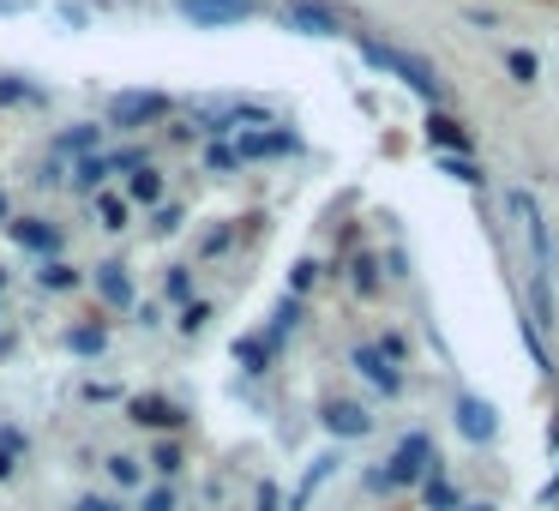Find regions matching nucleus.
<instances>
[{
  "label": "nucleus",
  "instance_id": "1",
  "mask_svg": "<svg viewBox=\"0 0 559 511\" xmlns=\"http://www.w3.org/2000/svg\"><path fill=\"white\" fill-rule=\"evenodd\" d=\"M361 61L367 66H379V73H391V79H404L416 97H428L433 108L445 103V79L433 73L428 61H416V54H404V49H385V42H361Z\"/></svg>",
  "mask_w": 559,
  "mask_h": 511
},
{
  "label": "nucleus",
  "instance_id": "2",
  "mask_svg": "<svg viewBox=\"0 0 559 511\" xmlns=\"http://www.w3.org/2000/svg\"><path fill=\"white\" fill-rule=\"evenodd\" d=\"M428 475H440V451H433V433H404L397 451H391V470H379L385 487H421Z\"/></svg>",
  "mask_w": 559,
  "mask_h": 511
},
{
  "label": "nucleus",
  "instance_id": "3",
  "mask_svg": "<svg viewBox=\"0 0 559 511\" xmlns=\"http://www.w3.org/2000/svg\"><path fill=\"white\" fill-rule=\"evenodd\" d=\"M163 115H169V97L163 91H120L115 103H109V127H120V132H139Z\"/></svg>",
  "mask_w": 559,
  "mask_h": 511
},
{
  "label": "nucleus",
  "instance_id": "4",
  "mask_svg": "<svg viewBox=\"0 0 559 511\" xmlns=\"http://www.w3.org/2000/svg\"><path fill=\"white\" fill-rule=\"evenodd\" d=\"M283 25L301 30V37H343L338 7H326V0H289V7H283Z\"/></svg>",
  "mask_w": 559,
  "mask_h": 511
},
{
  "label": "nucleus",
  "instance_id": "5",
  "mask_svg": "<svg viewBox=\"0 0 559 511\" xmlns=\"http://www.w3.org/2000/svg\"><path fill=\"white\" fill-rule=\"evenodd\" d=\"M127 421L175 433V427H187V409H181V404H169V397H127Z\"/></svg>",
  "mask_w": 559,
  "mask_h": 511
},
{
  "label": "nucleus",
  "instance_id": "6",
  "mask_svg": "<svg viewBox=\"0 0 559 511\" xmlns=\"http://www.w3.org/2000/svg\"><path fill=\"white\" fill-rule=\"evenodd\" d=\"M295 151V132H241L234 139V163H265V157H289Z\"/></svg>",
  "mask_w": 559,
  "mask_h": 511
},
{
  "label": "nucleus",
  "instance_id": "7",
  "mask_svg": "<svg viewBox=\"0 0 559 511\" xmlns=\"http://www.w3.org/2000/svg\"><path fill=\"white\" fill-rule=\"evenodd\" d=\"M7 229H13V241L25 253H42V259H54V253H61V229L42 223V217H13Z\"/></svg>",
  "mask_w": 559,
  "mask_h": 511
},
{
  "label": "nucleus",
  "instance_id": "8",
  "mask_svg": "<svg viewBox=\"0 0 559 511\" xmlns=\"http://www.w3.org/2000/svg\"><path fill=\"white\" fill-rule=\"evenodd\" d=\"M350 361H355V368H361V380H373V385H379V392H385V397H397V392H404V373L391 368V361H385V355L373 349V343H361V349H355Z\"/></svg>",
  "mask_w": 559,
  "mask_h": 511
},
{
  "label": "nucleus",
  "instance_id": "9",
  "mask_svg": "<svg viewBox=\"0 0 559 511\" xmlns=\"http://www.w3.org/2000/svg\"><path fill=\"white\" fill-rule=\"evenodd\" d=\"M181 13L193 25H234V18L253 13V0H181Z\"/></svg>",
  "mask_w": 559,
  "mask_h": 511
},
{
  "label": "nucleus",
  "instance_id": "10",
  "mask_svg": "<svg viewBox=\"0 0 559 511\" xmlns=\"http://www.w3.org/2000/svg\"><path fill=\"white\" fill-rule=\"evenodd\" d=\"M326 427L338 433V439H367V433H373V416H367L361 404H326Z\"/></svg>",
  "mask_w": 559,
  "mask_h": 511
},
{
  "label": "nucleus",
  "instance_id": "11",
  "mask_svg": "<svg viewBox=\"0 0 559 511\" xmlns=\"http://www.w3.org/2000/svg\"><path fill=\"white\" fill-rule=\"evenodd\" d=\"M457 427H463V439H494V409L482 404V397H457Z\"/></svg>",
  "mask_w": 559,
  "mask_h": 511
},
{
  "label": "nucleus",
  "instance_id": "12",
  "mask_svg": "<svg viewBox=\"0 0 559 511\" xmlns=\"http://www.w3.org/2000/svg\"><path fill=\"white\" fill-rule=\"evenodd\" d=\"M428 139L440 144V151H452V157H469V132H463V120H452L445 108H433V115H428Z\"/></svg>",
  "mask_w": 559,
  "mask_h": 511
},
{
  "label": "nucleus",
  "instance_id": "13",
  "mask_svg": "<svg viewBox=\"0 0 559 511\" xmlns=\"http://www.w3.org/2000/svg\"><path fill=\"white\" fill-rule=\"evenodd\" d=\"M530 314H535L530 325L542 331V337L559 325V314H554V283H547V271H530Z\"/></svg>",
  "mask_w": 559,
  "mask_h": 511
},
{
  "label": "nucleus",
  "instance_id": "14",
  "mask_svg": "<svg viewBox=\"0 0 559 511\" xmlns=\"http://www.w3.org/2000/svg\"><path fill=\"white\" fill-rule=\"evenodd\" d=\"M97 295H103L109 307H132V283L120 265H97Z\"/></svg>",
  "mask_w": 559,
  "mask_h": 511
},
{
  "label": "nucleus",
  "instance_id": "15",
  "mask_svg": "<svg viewBox=\"0 0 559 511\" xmlns=\"http://www.w3.org/2000/svg\"><path fill=\"white\" fill-rule=\"evenodd\" d=\"M127 199H132V205H163V175H156V169H132L127 175Z\"/></svg>",
  "mask_w": 559,
  "mask_h": 511
},
{
  "label": "nucleus",
  "instance_id": "16",
  "mask_svg": "<svg viewBox=\"0 0 559 511\" xmlns=\"http://www.w3.org/2000/svg\"><path fill=\"white\" fill-rule=\"evenodd\" d=\"M97 144H103V127H73V132H61V157H97Z\"/></svg>",
  "mask_w": 559,
  "mask_h": 511
},
{
  "label": "nucleus",
  "instance_id": "17",
  "mask_svg": "<svg viewBox=\"0 0 559 511\" xmlns=\"http://www.w3.org/2000/svg\"><path fill=\"white\" fill-rule=\"evenodd\" d=\"M433 169H440V175H452V181H463V187H482V181H487V175H482V163L452 157V151H440V157H433Z\"/></svg>",
  "mask_w": 559,
  "mask_h": 511
},
{
  "label": "nucleus",
  "instance_id": "18",
  "mask_svg": "<svg viewBox=\"0 0 559 511\" xmlns=\"http://www.w3.org/2000/svg\"><path fill=\"white\" fill-rule=\"evenodd\" d=\"M103 175H109V157H103V151H97V157H78L73 187H78V193H103Z\"/></svg>",
  "mask_w": 559,
  "mask_h": 511
},
{
  "label": "nucleus",
  "instance_id": "19",
  "mask_svg": "<svg viewBox=\"0 0 559 511\" xmlns=\"http://www.w3.org/2000/svg\"><path fill=\"white\" fill-rule=\"evenodd\" d=\"M66 349H73V355H103L109 331L103 325H73V331H66Z\"/></svg>",
  "mask_w": 559,
  "mask_h": 511
},
{
  "label": "nucleus",
  "instance_id": "20",
  "mask_svg": "<svg viewBox=\"0 0 559 511\" xmlns=\"http://www.w3.org/2000/svg\"><path fill=\"white\" fill-rule=\"evenodd\" d=\"M234 361H241L247 373H265V368H271V343H265V337H241V343H234Z\"/></svg>",
  "mask_w": 559,
  "mask_h": 511
},
{
  "label": "nucleus",
  "instance_id": "21",
  "mask_svg": "<svg viewBox=\"0 0 559 511\" xmlns=\"http://www.w3.org/2000/svg\"><path fill=\"white\" fill-rule=\"evenodd\" d=\"M421 499H428V511H457V506H463L445 475H428V482H421Z\"/></svg>",
  "mask_w": 559,
  "mask_h": 511
},
{
  "label": "nucleus",
  "instance_id": "22",
  "mask_svg": "<svg viewBox=\"0 0 559 511\" xmlns=\"http://www.w3.org/2000/svg\"><path fill=\"white\" fill-rule=\"evenodd\" d=\"M331 463H338V458H319L307 475H301V487H295V499H289V511H301V506H307V499H313V487H319V482L331 475Z\"/></svg>",
  "mask_w": 559,
  "mask_h": 511
},
{
  "label": "nucleus",
  "instance_id": "23",
  "mask_svg": "<svg viewBox=\"0 0 559 511\" xmlns=\"http://www.w3.org/2000/svg\"><path fill=\"white\" fill-rule=\"evenodd\" d=\"M42 289H73L78 283V271H73V265H66V259H42Z\"/></svg>",
  "mask_w": 559,
  "mask_h": 511
},
{
  "label": "nucleus",
  "instance_id": "24",
  "mask_svg": "<svg viewBox=\"0 0 559 511\" xmlns=\"http://www.w3.org/2000/svg\"><path fill=\"white\" fill-rule=\"evenodd\" d=\"M109 475H115L120 487H139V482H144L139 458H127V451H115V458H109Z\"/></svg>",
  "mask_w": 559,
  "mask_h": 511
},
{
  "label": "nucleus",
  "instance_id": "25",
  "mask_svg": "<svg viewBox=\"0 0 559 511\" xmlns=\"http://www.w3.org/2000/svg\"><path fill=\"white\" fill-rule=\"evenodd\" d=\"M523 343H530V361L547 373V380H554V355H547V337H542L535 325H523Z\"/></svg>",
  "mask_w": 559,
  "mask_h": 511
},
{
  "label": "nucleus",
  "instance_id": "26",
  "mask_svg": "<svg viewBox=\"0 0 559 511\" xmlns=\"http://www.w3.org/2000/svg\"><path fill=\"white\" fill-rule=\"evenodd\" d=\"M97 217H103V229H127V205L115 193H97Z\"/></svg>",
  "mask_w": 559,
  "mask_h": 511
},
{
  "label": "nucleus",
  "instance_id": "27",
  "mask_svg": "<svg viewBox=\"0 0 559 511\" xmlns=\"http://www.w3.org/2000/svg\"><path fill=\"white\" fill-rule=\"evenodd\" d=\"M506 66H511V79H518V85H535V73H542L530 49H511V54H506Z\"/></svg>",
  "mask_w": 559,
  "mask_h": 511
},
{
  "label": "nucleus",
  "instance_id": "28",
  "mask_svg": "<svg viewBox=\"0 0 559 511\" xmlns=\"http://www.w3.org/2000/svg\"><path fill=\"white\" fill-rule=\"evenodd\" d=\"M373 349H379V355H385L391 368H404V361H409V343H404V337H397V331H385V337H379V343H373Z\"/></svg>",
  "mask_w": 559,
  "mask_h": 511
},
{
  "label": "nucleus",
  "instance_id": "29",
  "mask_svg": "<svg viewBox=\"0 0 559 511\" xmlns=\"http://www.w3.org/2000/svg\"><path fill=\"white\" fill-rule=\"evenodd\" d=\"M205 319H211V307H205V302H187V307H181V319H175V325H181L187 337H193V331H205Z\"/></svg>",
  "mask_w": 559,
  "mask_h": 511
},
{
  "label": "nucleus",
  "instance_id": "30",
  "mask_svg": "<svg viewBox=\"0 0 559 511\" xmlns=\"http://www.w3.org/2000/svg\"><path fill=\"white\" fill-rule=\"evenodd\" d=\"M0 103H37V91L18 85V79H0Z\"/></svg>",
  "mask_w": 559,
  "mask_h": 511
},
{
  "label": "nucleus",
  "instance_id": "31",
  "mask_svg": "<svg viewBox=\"0 0 559 511\" xmlns=\"http://www.w3.org/2000/svg\"><path fill=\"white\" fill-rule=\"evenodd\" d=\"M205 163H211L217 175H229V169H234V144H211V151H205Z\"/></svg>",
  "mask_w": 559,
  "mask_h": 511
},
{
  "label": "nucleus",
  "instance_id": "32",
  "mask_svg": "<svg viewBox=\"0 0 559 511\" xmlns=\"http://www.w3.org/2000/svg\"><path fill=\"white\" fill-rule=\"evenodd\" d=\"M0 458H25V433L18 427H0Z\"/></svg>",
  "mask_w": 559,
  "mask_h": 511
},
{
  "label": "nucleus",
  "instance_id": "33",
  "mask_svg": "<svg viewBox=\"0 0 559 511\" xmlns=\"http://www.w3.org/2000/svg\"><path fill=\"white\" fill-rule=\"evenodd\" d=\"M181 229V205H163L156 210V235H175Z\"/></svg>",
  "mask_w": 559,
  "mask_h": 511
},
{
  "label": "nucleus",
  "instance_id": "34",
  "mask_svg": "<svg viewBox=\"0 0 559 511\" xmlns=\"http://www.w3.org/2000/svg\"><path fill=\"white\" fill-rule=\"evenodd\" d=\"M169 295H175V302H193V277H187V271H169Z\"/></svg>",
  "mask_w": 559,
  "mask_h": 511
},
{
  "label": "nucleus",
  "instance_id": "35",
  "mask_svg": "<svg viewBox=\"0 0 559 511\" xmlns=\"http://www.w3.org/2000/svg\"><path fill=\"white\" fill-rule=\"evenodd\" d=\"M156 470H163V475H175V470H181V451H175V446H156Z\"/></svg>",
  "mask_w": 559,
  "mask_h": 511
},
{
  "label": "nucleus",
  "instance_id": "36",
  "mask_svg": "<svg viewBox=\"0 0 559 511\" xmlns=\"http://www.w3.org/2000/svg\"><path fill=\"white\" fill-rule=\"evenodd\" d=\"M144 511H175V494L169 487H151V494H144Z\"/></svg>",
  "mask_w": 559,
  "mask_h": 511
},
{
  "label": "nucleus",
  "instance_id": "37",
  "mask_svg": "<svg viewBox=\"0 0 559 511\" xmlns=\"http://www.w3.org/2000/svg\"><path fill=\"white\" fill-rule=\"evenodd\" d=\"M78 511H120V499H109V494H91V499H78Z\"/></svg>",
  "mask_w": 559,
  "mask_h": 511
},
{
  "label": "nucleus",
  "instance_id": "38",
  "mask_svg": "<svg viewBox=\"0 0 559 511\" xmlns=\"http://www.w3.org/2000/svg\"><path fill=\"white\" fill-rule=\"evenodd\" d=\"M313 277H319V265L301 259V265H295V295H301V289H313Z\"/></svg>",
  "mask_w": 559,
  "mask_h": 511
},
{
  "label": "nucleus",
  "instance_id": "39",
  "mask_svg": "<svg viewBox=\"0 0 559 511\" xmlns=\"http://www.w3.org/2000/svg\"><path fill=\"white\" fill-rule=\"evenodd\" d=\"M535 499H542V506H559V475H554V482H547V487H542V494H535Z\"/></svg>",
  "mask_w": 559,
  "mask_h": 511
},
{
  "label": "nucleus",
  "instance_id": "40",
  "mask_svg": "<svg viewBox=\"0 0 559 511\" xmlns=\"http://www.w3.org/2000/svg\"><path fill=\"white\" fill-rule=\"evenodd\" d=\"M259 511H277V487H271V482L259 487Z\"/></svg>",
  "mask_w": 559,
  "mask_h": 511
},
{
  "label": "nucleus",
  "instance_id": "41",
  "mask_svg": "<svg viewBox=\"0 0 559 511\" xmlns=\"http://www.w3.org/2000/svg\"><path fill=\"white\" fill-rule=\"evenodd\" d=\"M18 475V458H0V482H13Z\"/></svg>",
  "mask_w": 559,
  "mask_h": 511
},
{
  "label": "nucleus",
  "instance_id": "42",
  "mask_svg": "<svg viewBox=\"0 0 559 511\" xmlns=\"http://www.w3.org/2000/svg\"><path fill=\"white\" fill-rule=\"evenodd\" d=\"M25 7H30V0H0V13H7V18H13V13H25Z\"/></svg>",
  "mask_w": 559,
  "mask_h": 511
},
{
  "label": "nucleus",
  "instance_id": "43",
  "mask_svg": "<svg viewBox=\"0 0 559 511\" xmlns=\"http://www.w3.org/2000/svg\"><path fill=\"white\" fill-rule=\"evenodd\" d=\"M0 223H13V199L0 193Z\"/></svg>",
  "mask_w": 559,
  "mask_h": 511
},
{
  "label": "nucleus",
  "instance_id": "44",
  "mask_svg": "<svg viewBox=\"0 0 559 511\" xmlns=\"http://www.w3.org/2000/svg\"><path fill=\"white\" fill-rule=\"evenodd\" d=\"M554 451H559V421H554Z\"/></svg>",
  "mask_w": 559,
  "mask_h": 511
},
{
  "label": "nucleus",
  "instance_id": "45",
  "mask_svg": "<svg viewBox=\"0 0 559 511\" xmlns=\"http://www.w3.org/2000/svg\"><path fill=\"white\" fill-rule=\"evenodd\" d=\"M463 511H494V506H463Z\"/></svg>",
  "mask_w": 559,
  "mask_h": 511
}]
</instances>
